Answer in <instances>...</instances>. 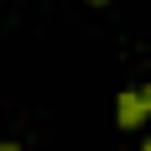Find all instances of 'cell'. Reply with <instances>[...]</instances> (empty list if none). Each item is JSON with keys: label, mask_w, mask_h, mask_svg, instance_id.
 Returning <instances> with one entry per match:
<instances>
[{"label": "cell", "mask_w": 151, "mask_h": 151, "mask_svg": "<svg viewBox=\"0 0 151 151\" xmlns=\"http://www.w3.org/2000/svg\"><path fill=\"white\" fill-rule=\"evenodd\" d=\"M146 99H141V89H125L120 99H115V120H120V130H141L146 125Z\"/></svg>", "instance_id": "6da1fadb"}, {"label": "cell", "mask_w": 151, "mask_h": 151, "mask_svg": "<svg viewBox=\"0 0 151 151\" xmlns=\"http://www.w3.org/2000/svg\"><path fill=\"white\" fill-rule=\"evenodd\" d=\"M0 151H21V146H16V141H0Z\"/></svg>", "instance_id": "7a4b0ae2"}, {"label": "cell", "mask_w": 151, "mask_h": 151, "mask_svg": "<svg viewBox=\"0 0 151 151\" xmlns=\"http://www.w3.org/2000/svg\"><path fill=\"white\" fill-rule=\"evenodd\" d=\"M141 99H146V109H151V83H146V89H141Z\"/></svg>", "instance_id": "3957f363"}, {"label": "cell", "mask_w": 151, "mask_h": 151, "mask_svg": "<svg viewBox=\"0 0 151 151\" xmlns=\"http://www.w3.org/2000/svg\"><path fill=\"white\" fill-rule=\"evenodd\" d=\"M141 151H151V141H146V146H141Z\"/></svg>", "instance_id": "277c9868"}, {"label": "cell", "mask_w": 151, "mask_h": 151, "mask_svg": "<svg viewBox=\"0 0 151 151\" xmlns=\"http://www.w3.org/2000/svg\"><path fill=\"white\" fill-rule=\"evenodd\" d=\"M94 5H104V0H94Z\"/></svg>", "instance_id": "5b68a950"}]
</instances>
